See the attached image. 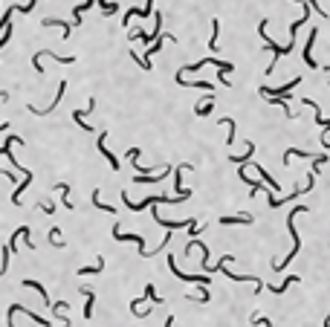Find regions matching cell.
<instances>
[{
	"label": "cell",
	"instance_id": "6da1fadb",
	"mask_svg": "<svg viewBox=\"0 0 330 327\" xmlns=\"http://www.w3.org/2000/svg\"><path fill=\"white\" fill-rule=\"evenodd\" d=\"M15 145H24V139H21V136H9V139H6V145L0 148V154H3V157H9V163L24 174V183H21V186H18V191L12 194V203H15V206H21V194H24V191H26V186L32 183V171H29V168H24V165H18V160L12 157V148H15Z\"/></svg>",
	"mask_w": 330,
	"mask_h": 327
},
{
	"label": "cell",
	"instance_id": "7a4b0ae2",
	"mask_svg": "<svg viewBox=\"0 0 330 327\" xmlns=\"http://www.w3.org/2000/svg\"><path fill=\"white\" fill-rule=\"evenodd\" d=\"M301 211H307V206H296V209L287 214V229H290V237H293V252H290L284 261H275V263H272V269H284V266H287V263H290V261H293V258L298 255V249H301V240H298V232H296V214H301Z\"/></svg>",
	"mask_w": 330,
	"mask_h": 327
},
{
	"label": "cell",
	"instance_id": "3957f363",
	"mask_svg": "<svg viewBox=\"0 0 330 327\" xmlns=\"http://www.w3.org/2000/svg\"><path fill=\"white\" fill-rule=\"evenodd\" d=\"M122 200H125V206H128L131 211H142V209H148V206H157V203H180L183 197H163V194H157V197H145L142 203H133L128 194H122Z\"/></svg>",
	"mask_w": 330,
	"mask_h": 327
},
{
	"label": "cell",
	"instance_id": "277c9868",
	"mask_svg": "<svg viewBox=\"0 0 330 327\" xmlns=\"http://www.w3.org/2000/svg\"><path fill=\"white\" fill-rule=\"evenodd\" d=\"M18 313H26V316H29L32 322H38V325H41V327H52V322H47V319H41L38 313H32V310H26L24 304H12V307H9V313H6V325H9V327H15V316H18Z\"/></svg>",
	"mask_w": 330,
	"mask_h": 327
},
{
	"label": "cell",
	"instance_id": "5b68a950",
	"mask_svg": "<svg viewBox=\"0 0 330 327\" xmlns=\"http://www.w3.org/2000/svg\"><path fill=\"white\" fill-rule=\"evenodd\" d=\"M113 237H116V240H125V243H136V246H139V255H142V258H151V252L145 249V237H142V234H125V232L119 229V223H116V226H113Z\"/></svg>",
	"mask_w": 330,
	"mask_h": 327
},
{
	"label": "cell",
	"instance_id": "8992f818",
	"mask_svg": "<svg viewBox=\"0 0 330 327\" xmlns=\"http://www.w3.org/2000/svg\"><path fill=\"white\" fill-rule=\"evenodd\" d=\"M168 266H171V272H174L180 281H189V284H203V287H209V284H212V278H206V275H186V272H180V266H177V258H174V255L168 258Z\"/></svg>",
	"mask_w": 330,
	"mask_h": 327
},
{
	"label": "cell",
	"instance_id": "52a82bcc",
	"mask_svg": "<svg viewBox=\"0 0 330 327\" xmlns=\"http://www.w3.org/2000/svg\"><path fill=\"white\" fill-rule=\"evenodd\" d=\"M64 93H67V78H61V84H58V93H55V101H52L49 107H44V110H38L35 104H29V113H35V116H47V113H52V110L58 107V101H64Z\"/></svg>",
	"mask_w": 330,
	"mask_h": 327
},
{
	"label": "cell",
	"instance_id": "ba28073f",
	"mask_svg": "<svg viewBox=\"0 0 330 327\" xmlns=\"http://www.w3.org/2000/svg\"><path fill=\"white\" fill-rule=\"evenodd\" d=\"M99 151H101V157L110 163V168H113V171H119V160H116V157H113V151L107 148V131L99 133Z\"/></svg>",
	"mask_w": 330,
	"mask_h": 327
},
{
	"label": "cell",
	"instance_id": "9c48e42d",
	"mask_svg": "<svg viewBox=\"0 0 330 327\" xmlns=\"http://www.w3.org/2000/svg\"><path fill=\"white\" fill-rule=\"evenodd\" d=\"M316 38H319V29H310V35H307V44H304V55H301V58H304V61H307V67H313V70H316V58H313V44H316Z\"/></svg>",
	"mask_w": 330,
	"mask_h": 327
},
{
	"label": "cell",
	"instance_id": "30bf717a",
	"mask_svg": "<svg viewBox=\"0 0 330 327\" xmlns=\"http://www.w3.org/2000/svg\"><path fill=\"white\" fill-rule=\"evenodd\" d=\"M154 3H157V0H148V3H145V9H128V15H125V26L133 21V15H136V18H148V15H151V9H154Z\"/></svg>",
	"mask_w": 330,
	"mask_h": 327
},
{
	"label": "cell",
	"instance_id": "8fae6325",
	"mask_svg": "<svg viewBox=\"0 0 330 327\" xmlns=\"http://www.w3.org/2000/svg\"><path fill=\"white\" fill-rule=\"evenodd\" d=\"M81 295H84V319H90L93 316V301H96V293L90 290V287H78Z\"/></svg>",
	"mask_w": 330,
	"mask_h": 327
},
{
	"label": "cell",
	"instance_id": "7c38bea8",
	"mask_svg": "<svg viewBox=\"0 0 330 327\" xmlns=\"http://www.w3.org/2000/svg\"><path fill=\"white\" fill-rule=\"evenodd\" d=\"M93 3H99V0H84V3H78L75 9H72V26H78L81 23V18H84V12L93 6Z\"/></svg>",
	"mask_w": 330,
	"mask_h": 327
},
{
	"label": "cell",
	"instance_id": "4fadbf2b",
	"mask_svg": "<svg viewBox=\"0 0 330 327\" xmlns=\"http://www.w3.org/2000/svg\"><path fill=\"white\" fill-rule=\"evenodd\" d=\"M252 220H255L252 214H232V217H226V214H223V217H220V226H235V223H252Z\"/></svg>",
	"mask_w": 330,
	"mask_h": 327
},
{
	"label": "cell",
	"instance_id": "5bb4252c",
	"mask_svg": "<svg viewBox=\"0 0 330 327\" xmlns=\"http://www.w3.org/2000/svg\"><path fill=\"white\" fill-rule=\"evenodd\" d=\"M24 287L38 290V293H41V301H44L47 307H52V304H55V301H49V295H47V290H44V284H38V281H32V278H26V281H24Z\"/></svg>",
	"mask_w": 330,
	"mask_h": 327
},
{
	"label": "cell",
	"instance_id": "9a60e30c",
	"mask_svg": "<svg viewBox=\"0 0 330 327\" xmlns=\"http://www.w3.org/2000/svg\"><path fill=\"white\" fill-rule=\"evenodd\" d=\"M41 26H58V29H64V38H70V32H72V23H67V21H55V18H44V21H41Z\"/></svg>",
	"mask_w": 330,
	"mask_h": 327
},
{
	"label": "cell",
	"instance_id": "2e32d148",
	"mask_svg": "<svg viewBox=\"0 0 330 327\" xmlns=\"http://www.w3.org/2000/svg\"><path fill=\"white\" fill-rule=\"evenodd\" d=\"M174 81H177L180 87H200V90H212V84H209V81H189V78H183L180 72L174 75Z\"/></svg>",
	"mask_w": 330,
	"mask_h": 327
},
{
	"label": "cell",
	"instance_id": "e0dca14e",
	"mask_svg": "<svg viewBox=\"0 0 330 327\" xmlns=\"http://www.w3.org/2000/svg\"><path fill=\"white\" fill-rule=\"evenodd\" d=\"M101 269H104V258H96L93 266H81V269H78V275H81V278H84V275H99Z\"/></svg>",
	"mask_w": 330,
	"mask_h": 327
},
{
	"label": "cell",
	"instance_id": "ac0fdd59",
	"mask_svg": "<svg viewBox=\"0 0 330 327\" xmlns=\"http://www.w3.org/2000/svg\"><path fill=\"white\" fill-rule=\"evenodd\" d=\"M90 200H93V206H96L99 211H107V214H116V209H113V206H107V203H101V197H99V188H96V191L90 194Z\"/></svg>",
	"mask_w": 330,
	"mask_h": 327
},
{
	"label": "cell",
	"instance_id": "d6986e66",
	"mask_svg": "<svg viewBox=\"0 0 330 327\" xmlns=\"http://www.w3.org/2000/svg\"><path fill=\"white\" fill-rule=\"evenodd\" d=\"M99 6H101V15H104V18H113V15L119 12V3H113V0H110V3H107V0H99Z\"/></svg>",
	"mask_w": 330,
	"mask_h": 327
},
{
	"label": "cell",
	"instance_id": "ffe728a7",
	"mask_svg": "<svg viewBox=\"0 0 330 327\" xmlns=\"http://www.w3.org/2000/svg\"><path fill=\"white\" fill-rule=\"evenodd\" d=\"M212 107H214V98L209 96L206 101H200L197 107H194V113H197V116H209V113H212Z\"/></svg>",
	"mask_w": 330,
	"mask_h": 327
},
{
	"label": "cell",
	"instance_id": "44dd1931",
	"mask_svg": "<svg viewBox=\"0 0 330 327\" xmlns=\"http://www.w3.org/2000/svg\"><path fill=\"white\" fill-rule=\"evenodd\" d=\"M49 243H52L55 249H61V246H64V240H61V229H58V226H52V229H49Z\"/></svg>",
	"mask_w": 330,
	"mask_h": 327
},
{
	"label": "cell",
	"instance_id": "7402d4cb",
	"mask_svg": "<svg viewBox=\"0 0 330 327\" xmlns=\"http://www.w3.org/2000/svg\"><path fill=\"white\" fill-rule=\"evenodd\" d=\"M290 284H298V275H290V278H284V284H278V287H269V290H272L275 295H281L284 290H287V287H290Z\"/></svg>",
	"mask_w": 330,
	"mask_h": 327
},
{
	"label": "cell",
	"instance_id": "603a6c76",
	"mask_svg": "<svg viewBox=\"0 0 330 327\" xmlns=\"http://www.w3.org/2000/svg\"><path fill=\"white\" fill-rule=\"evenodd\" d=\"M212 29H214V32H212V41H209V49L214 52V49H217V35H220V21H212Z\"/></svg>",
	"mask_w": 330,
	"mask_h": 327
},
{
	"label": "cell",
	"instance_id": "cb8c5ba5",
	"mask_svg": "<svg viewBox=\"0 0 330 327\" xmlns=\"http://www.w3.org/2000/svg\"><path fill=\"white\" fill-rule=\"evenodd\" d=\"M255 171H258V174H261V177H264L266 180V186H269V188H272V191H281V186H278V183H275V180H272V177H269V174H266L264 168H261V165H255Z\"/></svg>",
	"mask_w": 330,
	"mask_h": 327
},
{
	"label": "cell",
	"instance_id": "d4e9b609",
	"mask_svg": "<svg viewBox=\"0 0 330 327\" xmlns=\"http://www.w3.org/2000/svg\"><path fill=\"white\" fill-rule=\"evenodd\" d=\"M145 301H151V304H163V298L157 295V290H154V284H148V287H145Z\"/></svg>",
	"mask_w": 330,
	"mask_h": 327
},
{
	"label": "cell",
	"instance_id": "484cf974",
	"mask_svg": "<svg viewBox=\"0 0 330 327\" xmlns=\"http://www.w3.org/2000/svg\"><path fill=\"white\" fill-rule=\"evenodd\" d=\"M72 119H75V125H78L81 131H93V125H87V122H84V110H75V113H72Z\"/></svg>",
	"mask_w": 330,
	"mask_h": 327
},
{
	"label": "cell",
	"instance_id": "4316f807",
	"mask_svg": "<svg viewBox=\"0 0 330 327\" xmlns=\"http://www.w3.org/2000/svg\"><path fill=\"white\" fill-rule=\"evenodd\" d=\"M41 209H44V214H52L55 211V203H49V200H44V203H38Z\"/></svg>",
	"mask_w": 330,
	"mask_h": 327
},
{
	"label": "cell",
	"instance_id": "83f0119b",
	"mask_svg": "<svg viewBox=\"0 0 330 327\" xmlns=\"http://www.w3.org/2000/svg\"><path fill=\"white\" fill-rule=\"evenodd\" d=\"M0 101H9V93L6 90H0Z\"/></svg>",
	"mask_w": 330,
	"mask_h": 327
},
{
	"label": "cell",
	"instance_id": "f1b7e54d",
	"mask_svg": "<svg viewBox=\"0 0 330 327\" xmlns=\"http://www.w3.org/2000/svg\"><path fill=\"white\" fill-rule=\"evenodd\" d=\"M165 327H174V316H168V319H165Z\"/></svg>",
	"mask_w": 330,
	"mask_h": 327
},
{
	"label": "cell",
	"instance_id": "f546056e",
	"mask_svg": "<svg viewBox=\"0 0 330 327\" xmlns=\"http://www.w3.org/2000/svg\"><path fill=\"white\" fill-rule=\"evenodd\" d=\"M6 128H9V122H3V125H0V133L6 131Z\"/></svg>",
	"mask_w": 330,
	"mask_h": 327
}]
</instances>
